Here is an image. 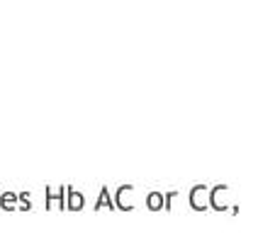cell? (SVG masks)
<instances>
[{"label":"cell","mask_w":258,"mask_h":233,"mask_svg":"<svg viewBox=\"0 0 258 233\" xmlns=\"http://www.w3.org/2000/svg\"><path fill=\"white\" fill-rule=\"evenodd\" d=\"M83 206V197L78 192H71V209H81Z\"/></svg>","instance_id":"obj_1"}]
</instances>
